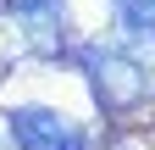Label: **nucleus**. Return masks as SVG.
<instances>
[{
	"mask_svg": "<svg viewBox=\"0 0 155 150\" xmlns=\"http://www.w3.org/2000/svg\"><path fill=\"white\" fill-rule=\"evenodd\" d=\"M89 78L94 106L116 117V111H133L155 95V33H127V39H94L78 50Z\"/></svg>",
	"mask_w": 155,
	"mask_h": 150,
	"instance_id": "f257e3e1",
	"label": "nucleus"
},
{
	"mask_svg": "<svg viewBox=\"0 0 155 150\" xmlns=\"http://www.w3.org/2000/svg\"><path fill=\"white\" fill-rule=\"evenodd\" d=\"M0 150H17V139H11V122L0 117Z\"/></svg>",
	"mask_w": 155,
	"mask_h": 150,
	"instance_id": "39448f33",
	"label": "nucleus"
},
{
	"mask_svg": "<svg viewBox=\"0 0 155 150\" xmlns=\"http://www.w3.org/2000/svg\"><path fill=\"white\" fill-rule=\"evenodd\" d=\"M6 122H11L17 150H89V134L50 106H17L6 111Z\"/></svg>",
	"mask_w": 155,
	"mask_h": 150,
	"instance_id": "f03ea898",
	"label": "nucleus"
},
{
	"mask_svg": "<svg viewBox=\"0 0 155 150\" xmlns=\"http://www.w3.org/2000/svg\"><path fill=\"white\" fill-rule=\"evenodd\" d=\"M116 17H122V28L133 33H155V0H111Z\"/></svg>",
	"mask_w": 155,
	"mask_h": 150,
	"instance_id": "20e7f679",
	"label": "nucleus"
},
{
	"mask_svg": "<svg viewBox=\"0 0 155 150\" xmlns=\"http://www.w3.org/2000/svg\"><path fill=\"white\" fill-rule=\"evenodd\" d=\"M17 28H22V45L33 56H61L67 50V0H6Z\"/></svg>",
	"mask_w": 155,
	"mask_h": 150,
	"instance_id": "7ed1b4c3",
	"label": "nucleus"
}]
</instances>
